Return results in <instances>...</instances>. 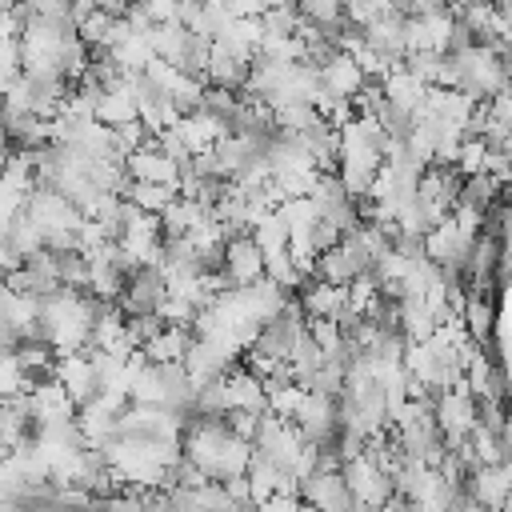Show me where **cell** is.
<instances>
[{"label":"cell","instance_id":"obj_1","mask_svg":"<svg viewBox=\"0 0 512 512\" xmlns=\"http://www.w3.org/2000/svg\"><path fill=\"white\" fill-rule=\"evenodd\" d=\"M340 472H344V484H348V492H352V500L356 504H388V496H392V476L368 456V448L364 452H356V456H348L344 464H340Z\"/></svg>","mask_w":512,"mask_h":512},{"label":"cell","instance_id":"obj_2","mask_svg":"<svg viewBox=\"0 0 512 512\" xmlns=\"http://www.w3.org/2000/svg\"><path fill=\"white\" fill-rule=\"evenodd\" d=\"M164 296H168V276H164V268L160 264H136L132 272H128V284H124V292H120V308L132 316V312H160V304H164Z\"/></svg>","mask_w":512,"mask_h":512},{"label":"cell","instance_id":"obj_3","mask_svg":"<svg viewBox=\"0 0 512 512\" xmlns=\"http://www.w3.org/2000/svg\"><path fill=\"white\" fill-rule=\"evenodd\" d=\"M224 280L232 284V288H240V284H252V280H260L264 276V252H260V244L252 240V232H236V236H228L224 240Z\"/></svg>","mask_w":512,"mask_h":512},{"label":"cell","instance_id":"obj_4","mask_svg":"<svg viewBox=\"0 0 512 512\" xmlns=\"http://www.w3.org/2000/svg\"><path fill=\"white\" fill-rule=\"evenodd\" d=\"M300 504L308 508H356L340 468H312L300 476Z\"/></svg>","mask_w":512,"mask_h":512},{"label":"cell","instance_id":"obj_5","mask_svg":"<svg viewBox=\"0 0 512 512\" xmlns=\"http://www.w3.org/2000/svg\"><path fill=\"white\" fill-rule=\"evenodd\" d=\"M124 168H128V176L132 180H148V184H180V160H172L152 136L136 148V152H128L124 156Z\"/></svg>","mask_w":512,"mask_h":512},{"label":"cell","instance_id":"obj_6","mask_svg":"<svg viewBox=\"0 0 512 512\" xmlns=\"http://www.w3.org/2000/svg\"><path fill=\"white\" fill-rule=\"evenodd\" d=\"M292 296H296L304 320H312V316H336V308L344 300V288L332 284V280H324V276H304V284Z\"/></svg>","mask_w":512,"mask_h":512},{"label":"cell","instance_id":"obj_7","mask_svg":"<svg viewBox=\"0 0 512 512\" xmlns=\"http://www.w3.org/2000/svg\"><path fill=\"white\" fill-rule=\"evenodd\" d=\"M320 84L328 88V92H336V96H344V100H352L368 80H364V72H360V64L348 56V52H332L324 64H320Z\"/></svg>","mask_w":512,"mask_h":512},{"label":"cell","instance_id":"obj_8","mask_svg":"<svg viewBox=\"0 0 512 512\" xmlns=\"http://www.w3.org/2000/svg\"><path fill=\"white\" fill-rule=\"evenodd\" d=\"M192 336H196L192 324H164L148 344H140V352H144V360H152V364H172V360H184Z\"/></svg>","mask_w":512,"mask_h":512},{"label":"cell","instance_id":"obj_9","mask_svg":"<svg viewBox=\"0 0 512 512\" xmlns=\"http://www.w3.org/2000/svg\"><path fill=\"white\" fill-rule=\"evenodd\" d=\"M380 88H384V96L396 104V108H404V112H420V104H424V96H428V84L420 80V76H412L404 64H396L384 80H380Z\"/></svg>","mask_w":512,"mask_h":512},{"label":"cell","instance_id":"obj_10","mask_svg":"<svg viewBox=\"0 0 512 512\" xmlns=\"http://www.w3.org/2000/svg\"><path fill=\"white\" fill-rule=\"evenodd\" d=\"M176 192H180V188H172V184H148V180H128V188H124V196H128L140 212H152V216H160V212L176 200Z\"/></svg>","mask_w":512,"mask_h":512}]
</instances>
